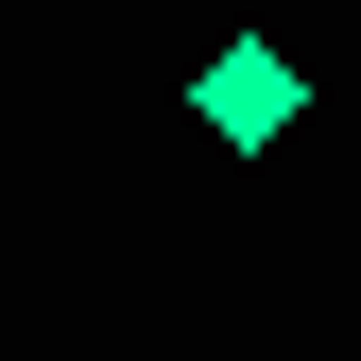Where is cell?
Returning a JSON list of instances; mask_svg holds the SVG:
<instances>
[{"mask_svg": "<svg viewBox=\"0 0 361 361\" xmlns=\"http://www.w3.org/2000/svg\"><path fill=\"white\" fill-rule=\"evenodd\" d=\"M293 104H310V69L276 52V35H224V52H207V86H190V121H207L224 155H276V138H293Z\"/></svg>", "mask_w": 361, "mask_h": 361, "instance_id": "1", "label": "cell"}]
</instances>
